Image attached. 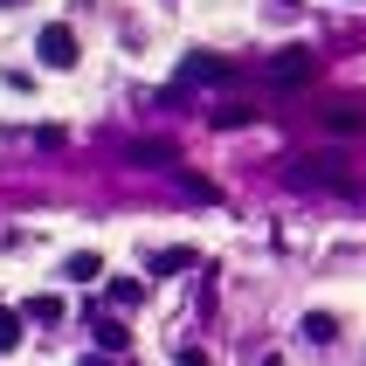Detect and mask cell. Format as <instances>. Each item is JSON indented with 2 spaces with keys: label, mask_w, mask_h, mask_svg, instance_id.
Returning <instances> with one entry per match:
<instances>
[{
  "label": "cell",
  "mask_w": 366,
  "mask_h": 366,
  "mask_svg": "<svg viewBox=\"0 0 366 366\" xmlns=\"http://www.w3.org/2000/svg\"><path fill=\"white\" fill-rule=\"evenodd\" d=\"M35 49H41L49 69H76V28H69V21H49V28L35 35Z\"/></svg>",
  "instance_id": "cell-1"
},
{
  "label": "cell",
  "mask_w": 366,
  "mask_h": 366,
  "mask_svg": "<svg viewBox=\"0 0 366 366\" xmlns=\"http://www.w3.org/2000/svg\"><path fill=\"white\" fill-rule=\"evenodd\" d=\"M242 69L235 62H222V56H187L180 62V83H235Z\"/></svg>",
  "instance_id": "cell-2"
},
{
  "label": "cell",
  "mask_w": 366,
  "mask_h": 366,
  "mask_svg": "<svg viewBox=\"0 0 366 366\" xmlns=\"http://www.w3.org/2000/svg\"><path fill=\"white\" fill-rule=\"evenodd\" d=\"M62 277H69V284H97V277H104V256H97V249H76V256L62 263Z\"/></svg>",
  "instance_id": "cell-3"
},
{
  "label": "cell",
  "mask_w": 366,
  "mask_h": 366,
  "mask_svg": "<svg viewBox=\"0 0 366 366\" xmlns=\"http://www.w3.org/2000/svg\"><path fill=\"white\" fill-rule=\"evenodd\" d=\"M194 263H201V249H159V256H152V277H173V269H194Z\"/></svg>",
  "instance_id": "cell-4"
},
{
  "label": "cell",
  "mask_w": 366,
  "mask_h": 366,
  "mask_svg": "<svg viewBox=\"0 0 366 366\" xmlns=\"http://www.w3.org/2000/svg\"><path fill=\"white\" fill-rule=\"evenodd\" d=\"M90 325H97V346H104V352H124V346H132V332H124L118 318H104V311H90Z\"/></svg>",
  "instance_id": "cell-5"
},
{
  "label": "cell",
  "mask_w": 366,
  "mask_h": 366,
  "mask_svg": "<svg viewBox=\"0 0 366 366\" xmlns=\"http://www.w3.org/2000/svg\"><path fill=\"white\" fill-rule=\"evenodd\" d=\"M346 187V173H332V159H297V187Z\"/></svg>",
  "instance_id": "cell-6"
},
{
  "label": "cell",
  "mask_w": 366,
  "mask_h": 366,
  "mask_svg": "<svg viewBox=\"0 0 366 366\" xmlns=\"http://www.w3.org/2000/svg\"><path fill=\"white\" fill-rule=\"evenodd\" d=\"M21 318H35V325H62V297H28Z\"/></svg>",
  "instance_id": "cell-7"
},
{
  "label": "cell",
  "mask_w": 366,
  "mask_h": 366,
  "mask_svg": "<svg viewBox=\"0 0 366 366\" xmlns=\"http://www.w3.org/2000/svg\"><path fill=\"white\" fill-rule=\"evenodd\" d=\"M173 173H180V166H173ZM180 194H187V201H222L214 180H201V173H180Z\"/></svg>",
  "instance_id": "cell-8"
},
{
  "label": "cell",
  "mask_w": 366,
  "mask_h": 366,
  "mask_svg": "<svg viewBox=\"0 0 366 366\" xmlns=\"http://www.w3.org/2000/svg\"><path fill=\"white\" fill-rule=\"evenodd\" d=\"M139 297H145V284H139V277H111V305H124V311H132Z\"/></svg>",
  "instance_id": "cell-9"
},
{
  "label": "cell",
  "mask_w": 366,
  "mask_h": 366,
  "mask_svg": "<svg viewBox=\"0 0 366 366\" xmlns=\"http://www.w3.org/2000/svg\"><path fill=\"white\" fill-rule=\"evenodd\" d=\"M21 325H28L21 311H0V352H14V346H21Z\"/></svg>",
  "instance_id": "cell-10"
},
{
  "label": "cell",
  "mask_w": 366,
  "mask_h": 366,
  "mask_svg": "<svg viewBox=\"0 0 366 366\" xmlns=\"http://www.w3.org/2000/svg\"><path fill=\"white\" fill-rule=\"evenodd\" d=\"M332 132H366V111H325Z\"/></svg>",
  "instance_id": "cell-11"
},
{
  "label": "cell",
  "mask_w": 366,
  "mask_h": 366,
  "mask_svg": "<svg viewBox=\"0 0 366 366\" xmlns=\"http://www.w3.org/2000/svg\"><path fill=\"white\" fill-rule=\"evenodd\" d=\"M332 332H339V325H332V318H325V311H311V318H305V339H318V346H325V339H332Z\"/></svg>",
  "instance_id": "cell-12"
},
{
  "label": "cell",
  "mask_w": 366,
  "mask_h": 366,
  "mask_svg": "<svg viewBox=\"0 0 366 366\" xmlns=\"http://www.w3.org/2000/svg\"><path fill=\"white\" fill-rule=\"evenodd\" d=\"M173 366H214V360H207L201 346H180V352H173Z\"/></svg>",
  "instance_id": "cell-13"
},
{
  "label": "cell",
  "mask_w": 366,
  "mask_h": 366,
  "mask_svg": "<svg viewBox=\"0 0 366 366\" xmlns=\"http://www.w3.org/2000/svg\"><path fill=\"white\" fill-rule=\"evenodd\" d=\"M83 366H111V352H83Z\"/></svg>",
  "instance_id": "cell-14"
},
{
  "label": "cell",
  "mask_w": 366,
  "mask_h": 366,
  "mask_svg": "<svg viewBox=\"0 0 366 366\" xmlns=\"http://www.w3.org/2000/svg\"><path fill=\"white\" fill-rule=\"evenodd\" d=\"M0 7H14V0H0Z\"/></svg>",
  "instance_id": "cell-15"
}]
</instances>
